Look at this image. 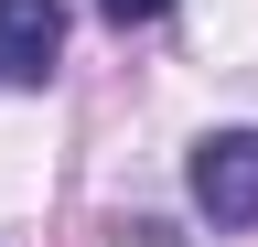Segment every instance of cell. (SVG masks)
<instances>
[{
	"mask_svg": "<svg viewBox=\"0 0 258 247\" xmlns=\"http://www.w3.org/2000/svg\"><path fill=\"white\" fill-rule=\"evenodd\" d=\"M194 204H205L215 226H258V129L194 140Z\"/></svg>",
	"mask_w": 258,
	"mask_h": 247,
	"instance_id": "cell-1",
	"label": "cell"
},
{
	"mask_svg": "<svg viewBox=\"0 0 258 247\" xmlns=\"http://www.w3.org/2000/svg\"><path fill=\"white\" fill-rule=\"evenodd\" d=\"M64 54V11L54 0H0V75L11 86H43Z\"/></svg>",
	"mask_w": 258,
	"mask_h": 247,
	"instance_id": "cell-2",
	"label": "cell"
},
{
	"mask_svg": "<svg viewBox=\"0 0 258 247\" xmlns=\"http://www.w3.org/2000/svg\"><path fill=\"white\" fill-rule=\"evenodd\" d=\"M97 11H108L118 33H140V22H161V11H172V0H97Z\"/></svg>",
	"mask_w": 258,
	"mask_h": 247,
	"instance_id": "cell-3",
	"label": "cell"
}]
</instances>
